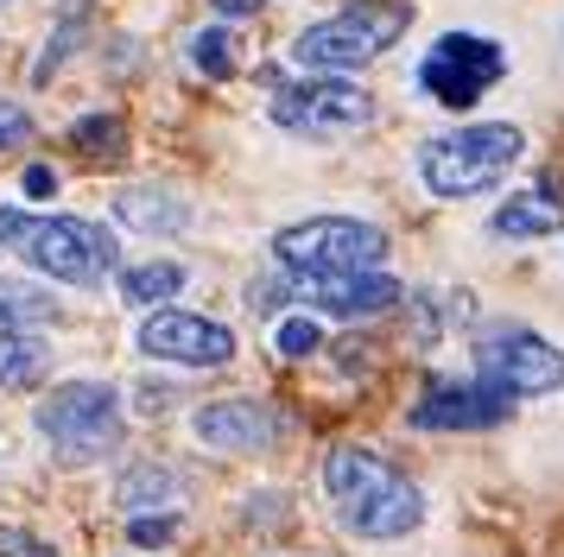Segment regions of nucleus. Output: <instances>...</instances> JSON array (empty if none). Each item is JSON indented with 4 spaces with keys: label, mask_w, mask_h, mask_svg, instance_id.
Here are the masks:
<instances>
[{
    "label": "nucleus",
    "mask_w": 564,
    "mask_h": 557,
    "mask_svg": "<svg viewBox=\"0 0 564 557\" xmlns=\"http://www.w3.org/2000/svg\"><path fill=\"white\" fill-rule=\"evenodd\" d=\"M191 430H197V444H209V450H267L280 437V418L260 400H216L191 418Z\"/></svg>",
    "instance_id": "ddd939ff"
},
{
    "label": "nucleus",
    "mask_w": 564,
    "mask_h": 557,
    "mask_svg": "<svg viewBox=\"0 0 564 557\" xmlns=\"http://www.w3.org/2000/svg\"><path fill=\"white\" fill-rule=\"evenodd\" d=\"M178 494H184V476L172 462H133L128 476L115 481V501L128 506V513H153V506L178 501Z\"/></svg>",
    "instance_id": "dca6fc26"
},
{
    "label": "nucleus",
    "mask_w": 564,
    "mask_h": 557,
    "mask_svg": "<svg viewBox=\"0 0 564 557\" xmlns=\"http://www.w3.org/2000/svg\"><path fill=\"white\" fill-rule=\"evenodd\" d=\"M133 349L153 361H178V368H229L235 361V329L216 317H191V310H153Z\"/></svg>",
    "instance_id": "9d476101"
},
{
    "label": "nucleus",
    "mask_w": 564,
    "mask_h": 557,
    "mask_svg": "<svg viewBox=\"0 0 564 557\" xmlns=\"http://www.w3.org/2000/svg\"><path fill=\"white\" fill-rule=\"evenodd\" d=\"M20 190H26V197H57V172H52V165H26Z\"/></svg>",
    "instance_id": "bb28decb"
},
{
    "label": "nucleus",
    "mask_w": 564,
    "mask_h": 557,
    "mask_svg": "<svg viewBox=\"0 0 564 557\" xmlns=\"http://www.w3.org/2000/svg\"><path fill=\"white\" fill-rule=\"evenodd\" d=\"M26 140H32V114L20 108V101L0 96V152H7V146H26Z\"/></svg>",
    "instance_id": "393cba45"
},
{
    "label": "nucleus",
    "mask_w": 564,
    "mask_h": 557,
    "mask_svg": "<svg viewBox=\"0 0 564 557\" xmlns=\"http://www.w3.org/2000/svg\"><path fill=\"white\" fill-rule=\"evenodd\" d=\"M89 25V0H64V20H57V32H52V45H45V57L32 64V83H52L57 70H64V57L77 51V32Z\"/></svg>",
    "instance_id": "6ab92c4d"
},
{
    "label": "nucleus",
    "mask_w": 564,
    "mask_h": 557,
    "mask_svg": "<svg viewBox=\"0 0 564 557\" xmlns=\"http://www.w3.org/2000/svg\"><path fill=\"white\" fill-rule=\"evenodd\" d=\"M0 248H13L32 273L57 285H102L121 266V248L102 222L83 216H26V209H0Z\"/></svg>",
    "instance_id": "f03ea898"
},
{
    "label": "nucleus",
    "mask_w": 564,
    "mask_h": 557,
    "mask_svg": "<svg viewBox=\"0 0 564 557\" xmlns=\"http://www.w3.org/2000/svg\"><path fill=\"white\" fill-rule=\"evenodd\" d=\"M273 342H280L285 361H305V354L324 349V324L305 317V310H299V317H280V324H273Z\"/></svg>",
    "instance_id": "4be33fe9"
},
{
    "label": "nucleus",
    "mask_w": 564,
    "mask_h": 557,
    "mask_svg": "<svg viewBox=\"0 0 564 557\" xmlns=\"http://www.w3.org/2000/svg\"><path fill=\"white\" fill-rule=\"evenodd\" d=\"M178 532H184L178 513H133V520H128V545H133V551H165Z\"/></svg>",
    "instance_id": "5701e85b"
},
{
    "label": "nucleus",
    "mask_w": 564,
    "mask_h": 557,
    "mask_svg": "<svg viewBox=\"0 0 564 557\" xmlns=\"http://www.w3.org/2000/svg\"><path fill=\"white\" fill-rule=\"evenodd\" d=\"M223 20H248V13H260V0H209Z\"/></svg>",
    "instance_id": "c85d7f7f"
},
{
    "label": "nucleus",
    "mask_w": 564,
    "mask_h": 557,
    "mask_svg": "<svg viewBox=\"0 0 564 557\" xmlns=\"http://www.w3.org/2000/svg\"><path fill=\"white\" fill-rule=\"evenodd\" d=\"M324 494L336 506V526L356 538H406L425 520V494L361 444H336L324 456Z\"/></svg>",
    "instance_id": "f257e3e1"
},
{
    "label": "nucleus",
    "mask_w": 564,
    "mask_h": 557,
    "mask_svg": "<svg viewBox=\"0 0 564 557\" xmlns=\"http://www.w3.org/2000/svg\"><path fill=\"white\" fill-rule=\"evenodd\" d=\"M508 76V51L482 39V32H444L432 51H425V64H419V89L437 101V108H476V101L495 89Z\"/></svg>",
    "instance_id": "1a4fd4ad"
},
{
    "label": "nucleus",
    "mask_w": 564,
    "mask_h": 557,
    "mask_svg": "<svg viewBox=\"0 0 564 557\" xmlns=\"http://www.w3.org/2000/svg\"><path fill=\"white\" fill-rule=\"evenodd\" d=\"M508 393L488 386V380H432L425 400L412 405V425L419 430H488L508 418Z\"/></svg>",
    "instance_id": "9b49d317"
},
{
    "label": "nucleus",
    "mask_w": 564,
    "mask_h": 557,
    "mask_svg": "<svg viewBox=\"0 0 564 557\" xmlns=\"http://www.w3.org/2000/svg\"><path fill=\"white\" fill-rule=\"evenodd\" d=\"M520 152H527V133L513 121H476V127H457V133L425 140L419 146V177H425L432 197L463 203V197L495 190L520 165Z\"/></svg>",
    "instance_id": "20e7f679"
},
{
    "label": "nucleus",
    "mask_w": 564,
    "mask_h": 557,
    "mask_svg": "<svg viewBox=\"0 0 564 557\" xmlns=\"http://www.w3.org/2000/svg\"><path fill=\"white\" fill-rule=\"evenodd\" d=\"M0 7H13V0H0Z\"/></svg>",
    "instance_id": "c756f323"
},
{
    "label": "nucleus",
    "mask_w": 564,
    "mask_h": 557,
    "mask_svg": "<svg viewBox=\"0 0 564 557\" xmlns=\"http://www.w3.org/2000/svg\"><path fill=\"white\" fill-rule=\"evenodd\" d=\"M0 557H57L52 545H39L32 532H20V526H0Z\"/></svg>",
    "instance_id": "a878e982"
},
{
    "label": "nucleus",
    "mask_w": 564,
    "mask_h": 557,
    "mask_svg": "<svg viewBox=\"0 0 564 557\" xmlns=\"http://www.w3.org/2000/svg\"><path fill=\"white\" fill-rule=\"evenodd\" d=\"M476 380L501 386L508 400H545L564 386V349H552L527 324H495L476 336Z\"/></svg>",
    "instance_id": "0eeeda50"
},
{
    "label": "nucleus",
    "mask_w": 564,
    "mask_h": 557,
    "mask_svg": "<svg viewBox=\"0 0 564 557\" xmlns=\"http://www.w3.org/2000/svg\"><path fill=\"white\" fill-rule=\"evenodd\" d=\"M273 260L299 278H343V273H375L387 260V228L356 222V216H311L273 234Z\"/></svg>",
    "instance_id": "423d86ee"
},
{
    "label": "nucleus",
    "mask_w": 564,
    "mask_h": 557,
    "mask_svg": "<svg viewBox=\"0 0 564 557\" xmlns=\"http://www.w3.org/2000/svg\"><path fill=\"white\" fill-rule=\"evenodd\" d=\"M70 146L89 152V159H121L128 152V127H121V114H83L70 127Z\"/></svg>",
    "instance_id": "aec40b11"
},
{
    "label": "nucleus",
    "mask_w": 564,
    "mask_h": 557,
    "mask_svg": "<svg viewBox=\"0 0 564 557\" xmlns=\"http://www.w3.org/2000/svg\"><path fill=\"white\" fill-rule=\"evenodd\" d=\"M115 216H121L128 228H140V234H184V228H191V203L172 197V190H147V184H133V190L115 197Z\"/></svg>",
    "instance_id": "4468645a"
},
{
    "label": "nucleus",
    "mask_w": 564,
    "mask_h": 557,
    "mask_svg": "<svg viewBox=\"0 0 564 557\" xmlns=\"http://www.w3.org/2000/svg\"><path fill=\"white\" fill-rule=\"evenodd\" d=\"M172 400H178V393H172V386H159V380H147V386H140V412H165Z\"/></svg>",
    "instance_id": "cd10ccee"
},
{
    "label": "nucleus",
    "mask_w": 564,
    "mask_h": 557,
    "mask_svg": "<svg viewBox=\"0 0 564 557\" xmlns=\"http://www.w3.org/2000/svg\"><path fill=\"white\" fill-rule=\"evenodd\" d=\"M52 298L45 292H32L20 278H0V324H32V317H45Z\"/></svg>",
    "instance_id": "b1692460"
},
{
    "label": "nucleus",
    "mask_w": 564,
    "mask_h": 557,
    "mask_svg": "<svg viewBox=\"0 0 564 557\" xmlns=\"http://www.w3.org/2000/svg\"><path fill=\"white\" fill-rule=\"evenodd\" d=\"M32 430L52 444L57 462L83 469V462H96L121 444V400L102 380H64L32 405Z\"/></svg>",
    "instance_id": "39448f33"
},
{
    "label": "nucleus",
    "mask_w": 564,
    "mask_h": 557,
    "mask_svg": "<svg viewBox=\"0 0 564 557\" xmlns=\"http://www.w3.org/2000/svg\"><path fill=\"white\" fill-rule=\"evenodd\" d=\"M191 64H197L204 76H216V83H223V76H235V32H229V25H209V32H197V39H191Z\"/></svg>",
    "instance_id": "412c9836"
},
{
    "label": "nucleus",
    "mask_w": 564,
    "mask_h": 557,
    "mask_svg": "<svg viewBox=\"0 0 564 557\" xmlns=\"http://www.w3.org/2000/svg\"><path fill=\"white\" fill-rule=\"evenodd\" d=\"M299 298L317 310V317H381V310H393V304L406 298V285L400 278H387L381 266L375 273H343V278H305L299 285Z\"/></svg>",
    "instance_id": "f8f14e48"
},
{
    "label": "nucleus",
    "mask_w": 564,
    "mask_h": 557,
    "mask_svg": "<svg viewBox=\"0 0 564 557\" xmlns=\"http://www.w3.org/2000/svg\"><path fill=\"white\" fill-rule=\"evenodd\" d=\"M178 292H184L178 260H147V266H128V273H121V298H128L133 310H153V304L178 298Z\"/></svg>",
    "instance_id": "f3484780"
},
{
    "label": "nucleus",
    "mask_w": 564,
    "mask_h": 557,
    "mask_svg": "<svg viewBox=\"0 0 564 557\" xmlns=\"http://www.w3.org/2000/svg\"><path fill=\"white\" fill-rule=\"evenodd\" d=\"M45 374V342L20 324H0V386H32Z\"/></svg>",
    "instance_id": "a211bd4d"
},
{
    "label": "nucleus",
    "mask_w": 564,
    "mask_h": 557,
    "mask_svg": "<svg viewBox=\"0 0 564 557\" xmlns=\"http://www.w3.org/2000/svg\"><path fill=\"white\" fill-rule=\"evenodd\" d=\"M273 121L299 140H349L361 127H375V96L356 76H305L273 96Z\"/></svg>",
    "instance_id": "6e6552de"
},
{
    "label": "nucleus",
    "mask_w": 564,
    "mask_h": 557,
    "mask_svg": "<svg viewBox=\"0 0 564 557\" xmlns=\"http://www.w3.org/2000/svg\"><path fill=\"white\" fill-rule=\"evenodd\" d=\"M488 228H495L501 241H545V234H558V228H564V209H558V197L527 190V197L501 203V209L488 216Z\"/></svg>",
    "instance_id": "2eb2a0df"
},
{
    "label": "nucleus",
    "mask_w": 564,
    "mask_h": 557,
    "mask_svg": "<svg viewBox=\"0 0 564 557\" xmlns=\"http://www.w3.org/2000/svg\"><path fill=\"white\" fill-rule=\"evenodd\" d=\"M406 25H412L406 0H356V7H343L330 20L305 25L292 39V64L305 76H349L361 64L387 57V51L406 39Z\"/></svg>",
    "instance_id": "7ed1b4c3"
}]
</instances>
